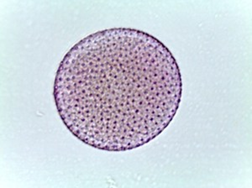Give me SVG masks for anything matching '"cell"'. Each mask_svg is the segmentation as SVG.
Here are the masks:
<instances>
[{"mask_svg": "<svg viewBox=\"0 0 252 188\" xmlns=\"http://www.w3.org/2000/svg\"><path fill=\"white\" fill-rule=\"evenodd\" d=\"M181 71L164 44L134 29L104 30L77 43L54 83L58 114L71 133L108 151L138 148L173 120Z\"/></svg>", "mask_w": 252, "mask_h": 188, "instance_id": "1", "label": "cell"}]
</instances>
